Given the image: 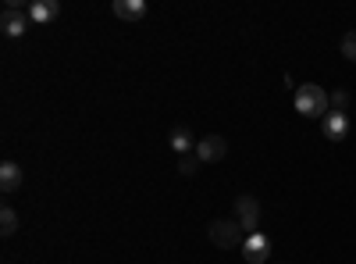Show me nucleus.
<instances>
[{"mask_svg":"<svg viewBox=\"0 0 356 264\" xmlns=\"http://www.w3.org/2000/svg\"><path fill=\"white\" fill-rule=\"evenodd\" d=\"M296 111L307 114V118H324L332 111V93H324V86L317 82L296 86Z\"/></svg>","mask_w":356,"mask_h":264,"instance_id":"obj_1","label":"nucleus"},{"mask_svg":"<svg viewBox=\"0 0 356 264\" xmlns=\"http://www.w3.org/2000/svg\"><path fill=\"white\" fill-rule=\"evenodd\" d=\"M207 236H211V243L221 247V250H235V247L246 243V232L235 218H214L211 225H207Z\"/></svg>","mask_w":356,"mask_h":264,"instance_id":"obj_2","label":"nucleus"},{"mask_svg":"<svg viewBox=\"0 0 356 264\" xmlns=\"http://www.w3.org/2000/svg\"><path fill=\"white\" fill-rule=\"evenodd\" d=\"M232 218L243 225L246 236H250V232H257L260 228V200L257 196H239V200H235V215Z\"/></svg>","mask_w":356,"mask_h":264,"instance_id":"obj_3","label":"nucleus"},{"mask_svg":"<svg viewBox=\"0 0 356 264\" xmlns=\"http://www.w3.org/2000/svg\"><path fill=\"white\" fill-rule=\"evenodd\" d=\"M228 154V143H225V136H203V139H196V157L203 161V164H218L221 157Z\"/></svg>","mask_w":356,"mask_h":264,"instance_id":"obj_4","label":"nucleus"},{"mask_svg":"<svg viewBox=\"0 0 356 264\" xmlns=\"http://www.w3.org/2000/svg\"><path fill=\"white\" fill-rule=\"evenodd\" d=\"M29 11H22V8H4L0 11V29H4V36H11V40H18V36H25V29H29Z\"/></svg>","mask_w":356,"mask_h":264,"instance_id":"obj_5","label":"nucleus"},{"mask_svg":"<svg viewBox=\"0 0 356 264\" xmlns=\"http://www.w3.org/2000/svg\"><path fill=\"white\" fill-rule=\"evenodd\" d=\"M243 257L250 264H267V257H271V240H267L264 232H250L246 243H243Z\"/></svg>","mask_w":356,"mask_h":264,"instance_id":"obj_6","label":"nucleus"},{"mask_svg":"<svg viewBox=\"0 0 356 264\" xmlns=\"http://www.w3.org/2000/svg\"><path fill=\"white\" fill-rule=\"evenodd\" d=\"M321 132H324V139L339 143V139L349 132V114H342V111H328V114L321 118Z\"/></svg>","mask_w":356,"mask_h":264,"instance_id":"obj_7","label":"nucleus"},{"mask_svg":"<svg viewBox=\"0 0 356 264\" xmlns=\"http://www.w3.org/2000/svg\"><path fill=\"white\" fill-rule=\"evenodd\" d=\"M114 15L122 22H143L146 18V0H114Z\"/></svg>","mask_w":356,"mask_h":264,"instance_id":"obj_8","label":"nucleus"},{"mask_svg":"<svg viewBox=\"0 0 356 264\" xmlns=\"http://www.w3.org/2000/svg\"><path fill=\"white\" fill-rule=\"evenodd\" d=\"M22 179H25L22 164H15V161L0 164V189H4V193H18V189H22Z\"/></svg>","mask_w":356,"mask_h":264,"instance_id":"obj_9","label":"nucleus"},{"mask_svg":"<svg viewBox=\"0 0 356 264\" xmlns=\"http://www.w3.org/2000/svg\"><path fill=\"white\" fill-rule=\"evenodd\" d=\"M57 15H61V4H57V0H36V4H29V18L40 22V25L54 22Z\"/></svg>","mask_w":356,"mask_h":264,"instance_id":"obj_10","label":"nucleus"},{"mask_svg":"<svg viewBox=\"0 0 356 264\" xmlns=\"http://www.w3.org/2000/svg\"><path fill=\"white\" fill-rule=\"evenodd\" d=\"M18 211L11 208V203H4V208H0V236H4V240H11L15 236V232H18Z\"/></svg>","mask_w":356,"mask_h":264,"instance_id":"obj_11","label":"nucleus"},{"mask_svg":"<svg viewBox=\"0 0 356 264\" xmlns=\"http://www.w3.org/2000/svg\"><path fill=\"white\" fill-rule=\"evenodd\" d=\"M171 146H175V150H178V157H182V154H193V132L189 129H175L171 132Z\"/></svg>","mask_w":356,"mask_h":264,"instance_id":"obj_12","label":"nucleus"},{"mask_svg":"<svg viewBox=\"0 0 356 264\" xmlns=\"http://www.w3.org/2000/svg\"><path fill=\"white\" fill-rule=\"evenodd\" d=\"M339 50H342V57H346V61H353V65H356V29H349V33L342 36Z\"/></svg>","mask_w":356,"mask_h":264,"instance_id":"obj_13","label":"nucleus"},{"mask_svg":"<svg viewBox=\"0 0 356 264\" xmlns=\"http://www.w3.org/2000/svg\"><path fill=\"white\" fill-rule=\"evenodd\" d=\"M200 164H203V161H200L196 154H182V157H178V171H182V175H196Z\"/></svg>","mask_w":356,"mask_h":264,"instance_id":"obj_14","label":"nucleus"},{"mask_svg":"<svg viewBox=\"0 0 356 264\" xmlns=\"http://www.w3.org/2000/svg\"><path fill=\"white\" fill-rule=\"evenodd\" d=\"M332 107H335V111H342V114H346V107H349V93H346V90H339V93H335V97H332Z\"/></svg>","mask_w":356,"mask_h":264,"instance_id":"obj_15","label":"nucleus"}]
</instances>
